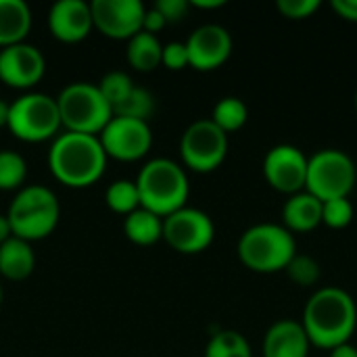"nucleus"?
<instances>
[{"label":"nucleus","instance_id":"nucleus-23","mask_svg":"<svg viewBox=\"0 0 357 357\" xmlns=\"http://www.w3.org/2000/svg\"><path fill=\"white\" fill-rule=\"evenodd\" d=\"M249 111L247 105L236 98V96H224L222 100H218V105L213 107V115L211 121L226 134L241 130L247 123Z\"/></svg>","mask_w":357,"mask_h":357},{"label":"nucleus","instance_id":"nucleus-2","mask_svg":"<svg viewBox=\"0 0 357 357\" xmlns=\"http://www.w3.org/2000/svg\"><path fill=\"white\" fill-rule=\"evenodd\" d=\"M107 153L98 136L63 132L48 151V167L56 182L69 188H86L96 184L107 167Z\"/></svg>","mask_w":357,"mask_h":357},{"label":"nucleus","instance_id":"nucleus-25","mask_svg":"<svg viewBox=\"0 0 357 357\" xmlns=\"http://www.w3.org/2000/svg\"><path fill=\"white\" fill-rule=\"evenodd\" d=\"M105 201L111 211H115L119 215H130L132 211L140 209V197H138L136 182L115 180L113 184H109V188L105 192Z\"/></svg>","mask_w":357,"mask_h":357},{"label":"nucleus","instance_id":"nucleus-27","mask_svg":"<svg viewBox=\"0 0 357 357\" xmlns=\"http://www.w3.org/2000/svg\"><path fill=\"white\" fill-rule=\"evenodd\" d=\"M27 178L25 159L15 151H0V190H21Z\"/></svg>","mask_w":357,"mask_h":357},{"label":"nucleus","instance_id":"nucleus-20","mask_svg":"<svg viewBox=\"0 0 357 357\" xmlns=\"http://www.w3.org/2000/svg\"><path fill=\"white\" fill-rule=\"evenodd\" d=\"M36 268V255L31 243L17 236L0 245V276L6 280H25Z\"/></svg>","mask_w":357,"mask_h":357},{"label":"nucleus","instance_id":"nucleus-26","mask_svg":"<svg viewBox=\"0 0 357 357\" xmlns=\"http://www.w3.org/2000/svg\"><path fill=\"white\" fill-rule=\"evenodd\" d=\"M153 113H155V96L146 88H138V86H134V90L113 109V115L138 119V121H149Z\"/></svg>","mask_w":357,"mask_h":357},{"label":"nucleus","instance_id":"nucleus-40","mask_svg":"<svg viewBox=\"0 0 357 357\" xmlns=\"http://www.w3.org/2000/svg\"><path fill=\"white\" fill-rule=\"evenodd\" d=\"M0 305H2V287H0Z\"/></svg>","mask_w":357,"mask_h":357},{"label":"nucleus","instance_id":"nucleus-15","mask_svg":"<svg viewBox=\"0 0 357 357\" xmlns=\"http://www.w3.org/2000/svg\"><path fill=\"white\" fill-rule=\"evenodd\" d=\"M184 44L188 50V67L197 71H213L232 54V36L218 23L197 27Z\"/></svg>","mask_w":357,"mask_h":357},{"label":"nucleus","instance_id":"nucleus-12","mask_svg":"<svg viewBox=\"0 0 357 357\" xmlns=\"http://www.w3.org/2000/svg\"><path fill=\"white\" fill-rule=\"evenodd\" d=\"M90 8L94 27L111 40H130L142 31L146 6L140 0H94Z\"/></svg>","mask_w":357,"mask_h":357},{"label":"nucleus","instance_id":"nucleus-38","mask_svg":"<svg viewBox=\"0 0 357 357\" xmlns=\"http://www.w3.org/2000/svg\"><path fill=\"white\" fill-rule=\"evenodd\" d=\"M190 6H197V8H220L224 6V0H192Z\"/></svg>","mask_w":357,"mask_h":357},{"label":"nucleus","instance_id":"nucleus-9","mask_svg":"<svg viewBox=\"0 0 357 357\" xmlns=\"http://www.w3.org/2000/svg\"><path fill=\"white\" fill-rule=\"evenodd\" d=\"M228 155V134L211 119H199L186 128L180 140V157L184 165L199 174L218 169Z\"/></svg>","mask_w":357,"mask_h":357},{"label":"nucleus","instance_id":"nucleus-33","mask_svg":"<svg viewBox=\"0 0 357 357\" xmlns=\"http://www.w3.org/2000/svg\"><path fill=\"white\" fill-rule=\"evenodd\" d=\"M165 19V23H178L186 17L190 2L188 0H159L153 4Z\"/></svg>","mask_w":357,"mask_h":357},{"label":"nucleus","instance_id":"nucleus-41","mask_svg":"<svg viewBox=\"0 0 357 357\" xmlns=\"http://www.w3.org/2000/svg\"><path fill=\"white\" fill-rule=\"evenodd\" d=\"M356 111H357V90H356Z\"/></svg>","mask_w":357,"mask_h":357},{"label":"nucleus","instance_id":"nucleus-3","mask_svg":"<svg viewBox=\"0 0 357 357\" xmlns=\"http://www.w3.org/2000/svg\"><path fill=\"white\" fill-rule=\"evenodd\" d=\"M134 182L138 188L140 207L159 218H167L186 207L190 195L188 176L184 167L172 159H151Z\"/></svg>","mask_w":357,"mask_h":357},{"label":"nucleus","instance_id":"nucleus-8","mask_svg":"<svg viewBox=\"0 0 357 357\" xmlns=\"http://www.w3.org/2000/svg\"><path fill=\"white\" fill-rule=\"evenodd\" d=\"M357 169L354 159L339 149H322L307 159L305 192L318 201L347 199L354 190Z\"/></svg>","mask_w":357,"mask_h":357},{"label":"nucleus","instance_id":"nucleus-28","mask_svg":"<svg viewBox=\"0 0 357 357\" xmlns=\"http://www.w3.org/2000/svg\"><path fill=\"white\" fill-rule=\"evenodd\" d=\"M98 90L102 92V96L107 98L111 109H115L134 90V82H132V77L126 71H109L100 79Z\"/></svg>","mask_w":357,"mask_h":357},{"label":"nucleus","instance_id":"nucleus-24","mask_svg":"<svg viewBox=\"0 0 357 357\" xmlns=\"http://www.w3.org/2000/svg\"><path fill=\"white\" fill-rule=\"evenodd\" d=\"M205 357H253V354L249 341L241 333L220 331L209 339Z\"/></svg>","mask_w":357,"mask_h":357},{"label":"nucleus","instance_id":"nucleus-4","mask_svg":"<svg viewBox=\"0 0 357 357\" xmlns=\"http://www.w3.org/2000/svg\"><path fill=\"white\" fill-rule=\"evenodd\" d=\"M59 215L61 207L56 195L42 184H29L17 190L6 211L13 236L27 243L50 236L59 224Z\"/></svg>","mask_w":357,"mask_h":357},{"label":"nucleus","instance_id":"nucleus-29","mask_svg":"<svg viewBox=\"0 0 357 357\" xmlns=\"http://www.w3.org/2000/svg\"><path fill=\"white\" fill-rule=\"evenodd\" d=\"M289 274V278L299 284V287H314L320 280V266L314 257L310 255H295L291 259V264L284 270Z\"/></svg>","mask_w":357,"mask_h":357},{"label":"nucleus","instance_id":"nucleus-13","mask_svg":"<svg viewBox=\"0 0 357 357\" xmlns=\"http://www.w3.org/2000/svg\"><path fill=\"white\" fill-rule=\"evenodd\" d=\"M307 159L310 157L293 144H276L264 159V176L274 190L297 195L305 190Z\"/></svg>","mask_w":357,"mask_h":357},{"label":"nucleus","instance_id":"nucleus-36","mask_svg":"<svg viewBox=\"0 0 357 357\" xmlns=\"http://www.w3.org/2000/svg\"><path fill=\"white\" fill-rule=\"evenodd\" d=\"M328 357H357V347H354L351 343H345V345H339L335 349H331Z\"/></svg>","mask_w":357,"mask_h":357},{"label":"nucleus","instance_id":"nucleus-35","mask_svg":"<svg viewBox=\"0 0 357 357\" xmlns=\"http://www.w3.org/2000/svg\"><path fill=\"white\" fill-rule=\"evenodd\" d=\"M331 6L341 19L357 23V0H333Z\"/></svg>","mask_w":357,"mask_h":357},{"label":"nucleus","instance_id":"nucleus-6","mask_svg":"<svg viewBox=\"0 0 357 357\" xmlns=\"http://www.w3.org/2000/svg\"><path fill=\"white\" fill-rule=\"evenodd\" d=\"M61 126L65 132L98 136L113 117V109L98 90V84L73 82L56 96Z\"/></svg>","mask_w":357,"mask_h":357},{"label":"nucleus","instance_id":"nucleus-18","mask_svg":"<svg viewBox=\"0 0 357 357\" xmlns=\"http://www.w3.org/2000/svg\"><path fill=\"white\" fill-rule=\"evenodd\" d=\"M282 218L289 232H310L322 224V201L305 190L291 195L284 203Z\"/></svg>","mask_w":357,"mask_h":357},{"label":"nucleus","instance_id":"nucleus-1","mask_svg":"<svg viewBox=\"0 0 357 357\" xmlns=\"http://www.w3.org/2000/svg\"><path fill=\"white\" fill-rule=\"evenodd\" d=\"M301 326L314 347L331 351L349 343L357 326L354 297L339 287L318 289L303 307Z\"/></svg>","mask_w":357,"mask_h":357},{"label":"nucleus","instance_id":"nucleus-37","mask_svg":"<svg viewBox=\"0 0 357 357\" xmlns=\"http://www.w3.org/2000/svg\"><path fill=\"white\" fill-rule=\"evenodd\" d=\"M8 238H13V228H10L8 218L4 213V215H0V245H4Z\"/></svg>","mask_w":357,"mask_h":357},{"label":"nucleus","instance_id":"nucleus-34","mask_svg":"<svg viewBox=\"0 0 357 357\" xmlns=\"http://www.w3.org/2000/svg\"><path fill=\"white\" fill-rule=\"evenodd\" d=\"M165 25H167V23H165L163 15H161V13L155 8V6L146 8V13H144V19H142V31L157 36V31H161Z\"/></svg>","mask_w":357,"mask_h":357},{"label":"nucleus","instance_id":"nucleus-21","mask_svg":"<svg viewBox=\"0 0 357 357\" xmlns=\"http://www.w3.org/2000/svg\"><path fill=\"white\" fill-rule=\"evenodd\" d=\"M161 54H163V44L159 42L157 36L138 31L134 38L128 40L126 48V59L128 65L136 71H153L161 65Z\"/></svg>","mask_w":357,"mask_h":357},{"label":"nucleus","instance_id":"nucleus-30","mask_svg":"<svg viewBox=\"0 0 357 357\" xmlns=\"http://www.w3.org/2000/svg\"><path fill=\"white\" fill-rule=\"evenodd\" d=\"M354 220V205L349 199H333L322 203V224L333 230L347 228Z\"/></svg>","mask_w":357,"mask_h":357},{"label":"nucleus","instance_id":"nucleus-5","mask_svg":"<svg viewBox=\"0 0 357 357\" xmlns=\"http://www.w3.org/2000/svg\"><path fill=\"white\" fill-rule=\"evenodd\" d=\"M238 259L253 272L272 274L287 270L297 255L293 232L278 224H257L243 232L238 238Z\"/></svg>","mask_w":357,"mask_h":357},{"label":"nucleus","instance_id":"nucleus-7","mask_svg":"<svg viewBox=\"0 0 357 357\" xmlns=\"http://www.w3.org/2000/svg\"><path fill=\"white\" fill-rule=\"evenodd\" d=\"M10 134L23 142H46L59 136L61 115L56 98L44 92H25L10 102L8 126Z\"/></svg>","mask_w":357,"mask_h":357},{"label":"nucleus","instance_id":"nucleus-11","mask_svg":"<svg viewBox=\"0 0 357 357\" xmlns=\"http://www.w3.org/2000/svg\"><path fill=\"white\" fill-rule=\"evenodd\" d=\"M107 157L117 161H138L153 146V132L149 121L113 115L98 134Z\"/></svg>","mask_w":357,"mask_h":357},{"label":"nucleus","instance_id":"nucleus-22","mask_svg":"<svg viewBox=\"0 0 357 357\" xmlns=\"http://www.w3.org/2000/svg\"><path fill=\"white\" fill-rule=\"evenodd\" d=\"M123 234L128 241L140 247L155 245L157 241L163 238V218L146 211V209H136L123 220Z\"/></svg>","mask_w":357,"mask_h":357},{"label":"nucleus","instance_id":"nucleus-32","mask_svg":"<svg viewBox=\"0 0 357 357\" xmlns=\"http://www.w3.org/2000/svg\"><path fill=\"white\" fill-rule=\"evenodd\" d=\"M161 65L172 69V71H180L184 67H188V50L184 42H169L163 44V54H161Z\"/></svg>","mask_w":357,"mask_h":357},{"label":"nucleus","instance_id":"nucleus-14","mask_svg":"<svg viewBox=\"0 0 357 357\" xmlns=\"http://www.w3.org/2000/svg\"><path fill=\"white\" fill-rule=\"evenodd\" d=\"M46 71V59L40 48L21 42L0 48V82L8 88L29 90L33 88Z\"/></svg>","mask_w":357,"mask_h":357},{"label":"nucleus","instance_id":"nucleus-39","mask_svg":"<svg viewBox=\"0 0 357 357\" xmlns=\"http://www.w3.org/2000/svg\"><path fill=\"white\" fill-rule=\"evenodd\" d=\"M8 113H10V102L0 98V128L8 126Z\"/></svg>","mask_w":357,"mask_h":357},{"label":"nucleus","instance_id":"nucleus-17","mask_svg":"<svg viewBox=\"0 0 357 357\" xmlns=\"http://www.w3.org/2000/svg\"><path fill=\"white\" fill-rule=\"evenodd\" d=\"M310 339L295 320H278L272 324L264 339V357H307Z\"/></svg>","mask_w":357,"mask_h":357},{"label":"nucleus","instance_id":"nucleus-16","mask_svg":"<svg viewBox=\"0 0 357 357\" xmlns=\"http://www.w3.org/2000/svg\"><path fill=\"white\" fill-rule=\"evenodd\" d=\"M92 8L84 0H59L48 10L50 33L65 44H77L92 31Z\"/></svg>","mask_w":357,"mask_h":357},{"label":"nucleus","instance_id":"nucleus-31","mask_svg":"<svg viewBox=\"0 0 357 357\" xmlns=\"http://www.w3.org/2000/svg\"><path fill=\"white\" fill-rule=\"evenodd\" d=\"M276 8L282 13V17L301 21V19L312 17L320 8V0H278Z\"/></svg>","mask_w":357,"mask_h":357},{"label":"nucleus","instance_id":"nucleus-10","mask_svg":"<svg viewBox=\"0 0 357 357\" xmlns=\"http://www.w3.org/2000/svg\"><path fill=\"white\" fill-rule=\"evenodd\" d=\"M215 236L211 218L195 207H182L163 218V241L178 253L197 255L203 253Z\"/></svg>","mask_w":357,"mask_h":357},{"label":"nucleus","instance_id":"nucleus-19","mask_svg":"<svg viewBox=\"0 0 357 357\" xmlns=\"http://www.w3.org/2000/svg\"><path fill=\"white\" fill-rule=\"evenodd\" d=\"M31 29V10L25 0H0V48L25 42Z\"/></svg>","mask_w":357,"mask_h":357}]
</instances>
